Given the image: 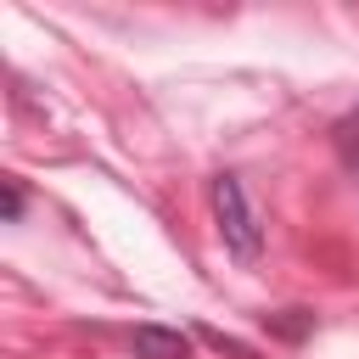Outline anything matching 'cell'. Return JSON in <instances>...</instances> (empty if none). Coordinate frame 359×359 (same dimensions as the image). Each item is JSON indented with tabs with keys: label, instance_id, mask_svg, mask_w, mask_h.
Here are the masks:
<instances>
[{
	"label": "cell",
	"instance_id": "1",
	"mask_svg": "<svg viewBox=\"0 0 359 359\" xmlns=\"http://www.w3.org/2000/svg\"><path fill=\"white\" fill-rule=\"evenodd\" d=\"M208 208H213V230H219L224 252L236 264H258V252H264V219H258L241 174H213L208 180Z\"/></svg>",
	"mask_w": 359,
	"mask_h": 359
},
{
	"label": "cell",
	"instance_id": "2",
	"mask_svg": "<svg viewBox=\"0 0 359 359\" xmlns=\"http://www.w3.org/2000/svg\"><path fill=\"white\" fill-rule=\"evenodd\" d=\"M129 348H135V359H191V337L174 325H135Z\"/></svg>",
	"mask_w": 359,
	"mask_h": 359
},
{
	"label": "cell",
	"instance_id": "3",
	"mask_svg": "<svg viewBox=\"0 0 359 359\" xmlns=\"http://www.w3.org/2000/svg\"><path fill=\"white\" fill-rule=\"evenodd\" d=\"M264 325H269L275 337H286V342H303V337L314 331V314H309V309H280V314H264Z\"/></svg>",
	"mask_w": 359,
	"mask_h": 359
},
{
	"label": "cell",
	"instance_id": "4",
	"mask_svg": "<svg viewBox=\"0 0 359 359\" xmlns=\"http://www.w3.org/2000/svg\"><path fill=\"white\" fill-rule=\"evenodd\" d=\"M331 140H337V157H342V168L359 180V112H348V118L331 129Z\"/></svg>",
	"mask_w": 359,
	"mask_h": 359
},
{
	"label": "cell",
	"instance_id": "5",
	"mask_svg": "<svg viewBox=\"0 0 359 359\" xmlns=\"http://www.w3.org/2000/svg\"><path fill=\"white\" fill-rule=\"evenodd\" d=\"M22 208H28L22 185H17V180H0V213H6V224H17V219H22Z\"/></svg>",
	"mask_w": 359,
	"mask_h": 359
}]
</instances>
